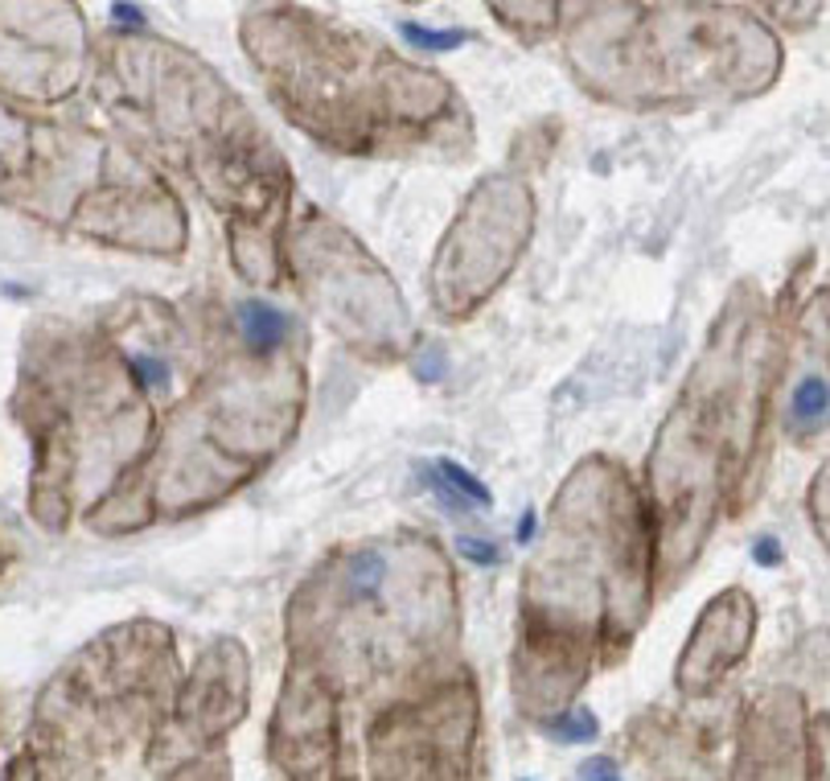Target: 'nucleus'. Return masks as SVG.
Instances as JSON below:
<instances>
[{
	"mask_svg": "<svg viewBox=\"0 0 830 781\" xmlns=\"http://www.w3.org/2000/svg\"><path fill=\"white\" fill-rule=\"evenodd\" d=\"M441 371H444V358H441L436 350H432V354L424 358V362H420V379H424V383H432V379H436Z\"/></svg>",
	"mask_w": 830,
	"mask_h": 781,
	"instance_id": "obj_15",
	"label": "nucleus"
},
{
	"mask_svg": "<svg viewBox=\"0 0 830 781\" xmlns=\"http://www.w3.org/2000/svg\"><path fill=\"white\" fill-rule=\"evenodd\" d=\"M753 556H757V563H765V568H777V563H781V543H777V540H760Z\"/></svg>",
	"mask_w": 830,
	"mask_h": 781,
	"instance_id": "obj_14",
	"label": "nucleus"
},
{
	"mask_svg": "<svg viewBox=\"0 0 830 781\" xmlns=\"http://www.w3.org/2000/svg\"><path fill=\"white\" fill-rule=\"evenodd\" d=\"M535 526H538V515H535V510H527V515H522V522H518V540L531 543V540H535Z\"/></svg>",
	"mask_w": 830,
	"mask_h": 781,
	"instance_id": "obj_16",
	"label": "nucleus"
},
{
	"mask_svg": "<svg viewBox=\"0 0 830 781\" xmlns=\"http://www.w3.org/2000/svg\"><path fill=\"white\" fill-rule=\"evenodd\" d=\"M404 38L416 46V50H424V54H448V50H457L469 41L464 29H424L420 21H404Z\"/></svg>",
	"mask_w": 830,
	"mask_h": 781,
	"instance_id": "obj_6",
	"label": "nucleus"
},
{
	"mask_svg": "<svg viewBox=\"0 0 830 781\" xmlns=\"http://www.w3.org/2000/svg\"><path fill=\"white\" fill-rule=\"evenodd\" d=\"M239 334H243V346H247L251 354H272V350H284V342H288V334H293V321L280 313L276 305L243 300Z\"/></svg>",
	"mask_w": 830,
	"mask_h": 781,
	"instance_id": "obj_4",
	"label": "nucleus"
},
{
	"mask_svg": "<svg viewBox=\"0 0 830 781\" xmlns=\"http://www.w3.org/2000/svg\"><path fill=\"white\" fill-rule=\"evenodd\" d=\"M535 202L531 189L510 177L481 182L464 202L457 223L448 226L432 272V297L444 313L464 317L510 276L522 247L531 239Z\"/></svg>",
	"mask_w": 830,
	"mask_h": 781,
	"instance_id": "obj_1",
	"label": "nucleus"
},
{
	"mask_svg": "<svg viewBox=\"0 0 830 781\" xmlns=\"http://www.w3.org/2000/svg\"><path fill=\"white\" fill-rule=\"evenodd\" d=\"M580 773H584V781H621V773H617V765H612L609 757H596V761H589Z\"/></svg>",
	"mask_w": 830,
	"mask_h": 781,
	"instance_id": "obj_11",
	"label": "nucleus"
},
{
	"mask_svg": "<svg viewBox=\"0 0 830 781\" xmlns=\"http://www.w3.org/2000/svg\"><path fill=\"white\" fill-rule=\"evenodd\" d=\"M552 736L555 741L584 744L596 736V720H592L589 711H559V720H552Z\"/></svg>",
	"mask_w": 830,
	"mask_h": 781,
	"instance_id": "obj_8",
	"label": "nucleus"
},
{
	"mask_svg": "<svg viewBox=\"0 0 830 781\" xmlns=\"http://www.w3.org/2000/svg\"><path fill=\"white\" fill-rule=\"evenodd\" d=\"M822 416H827V383L822 379H802V387L794 390V424L822 429Z\"/></svg>",
	"mask_w": 830,
	"mask_h": 781,
	"instance_id": "obj_5",
	"label": "nucleus"
},
{
	"mask_svg": "<svg viewBox=\"0 0 830 781\" xmlns=\"http://www.w3.org/2000/svg\"><path fill=\"white\" fill-rule=\"evenodd\" d=\"M748 633H753V605L744 593H723L707 613H703L699 630L691 637V650H686V667H699V674H716L728 662H736L744 646H748Z\"/></svg>",
	"mask_w": 830,
	"mask_h": 781,
	"instance_id": "obj_3",
	"label": "nucleus"
},
{
	"mask_svg": "<svg viewBox=\"0 0 830 781\" xmlns=\"http://www.w3.org/2000/svg\"><path fill=\"white\" fill-rule=\"evenodd\" d=\"M111 17L120 21V25H128V29H140V25H145V13L132 9V4H111Z\"/></svg>",
	"mask_w": 830,
	"mask_h": 781,
	"instance_id": "obj_13",
	"label": "nucleus"
},
{
	"mask_svg": "<svg viewBox=\"0 0 830 781\" xmlns=\"http://www.w3.org/2000/svg\"><path fill=\"white\" fill-rule=\"evenodd\" d=\"M461 551H464L469 559H473V563H485V568H490V563H498V559H501V551H498V547H494L490 540H461Z\"/></svg>",
	"mask_w": 830,
	"mask_h": 781,
	"instance_id": "obj_10",
	"label": "nucleus"
},
{
	"mask_svg": "<svg viewBox=\"0 0 830 781\" xmlns=\"http://www.w3.org/2000/svg\"><path fill=\"white\" fill-rule=\"evenodd\" d=\"M827 473H818V482H814V526H818V535H827Z\"/></svg>",
	"mask_w": 830,
	"mask_h": 781,
	"instance_id": "obj_12",
	"label": "nucleus"
},
{
	"mask_svg": "<svg viewBox=\"0 0 830 781\" xmlns=\"http://www.w3.org/2000/svg\"><path fill=\"white\" fill-rule=\"evenodd\" d=\"M436 473H441L444 482H448L453 489H457V494H461L464 503H473V506H490V503H494V498H490V489H485V485H481L464 466H457V461H441V466H436Z\"/></svg>",
	"mask_w": 830,
	"mask_h": 781,
	"instance_id": "obj_7",
	"label": "nucleus"
},
{
	"mask_svg": "<svg viewBox=\"0 0 830 781\" xmlns=\"http://www.w3.org/2000/svg\"><path fill=\"white\" fill-rule=\"evenodd\" d=\"M424 478H428V489H432V494H436V498H441V503H444V510H448V515H464V510H469V506H473V503H464L461 494H457V489H453V485L444 482L441 473H436V466H424Z\"/></svg>",
	"mask_w": 830,
	"mask_h": 781,
	"instance_id": "obj_9",
	"label": "nucleus"
},
{
	"mask_svg": "<svg viewBox=\"0 0 830 781\" xmlns=\"http://www.w3.org/2000/svg\"><path fill=\"white\" fill-rule=\"evenodd\" d=\"M317 268H321V284H313V293L317 300H321V309L330 313V321L337 325V330H346L350 325V305L342 300V280L346 284H362V297H367V305H362V313H367L370 321V330H374V337H379V346L383 350H395V337L370 317V300L379 305V309H391V313H404V305L395 300V288H391V280L374 268V263L358 251V247H346V251H333L330 260H317ZM350 297H358V288H346Z\"/></svg>",
	"mask_w": 830,
	"mask_h": 781,
	"instance_id": "obj_2",
	"label": "nucleus"
}]
</instances>
